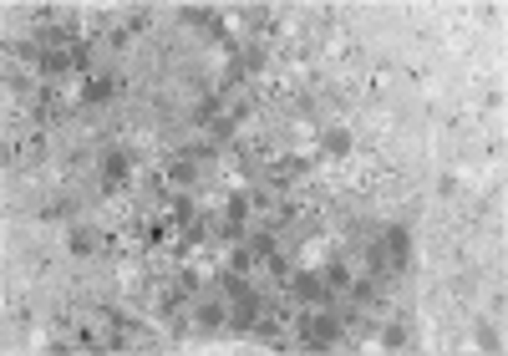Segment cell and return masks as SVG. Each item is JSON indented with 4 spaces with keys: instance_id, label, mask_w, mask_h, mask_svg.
Segmentation results:
<instances>
[{
    "instance_id": "6da1fadb",
    "label": "cell",
    "mask_w": 508,
    "mask_h": 356,
    "mask_svg": "<svg viewBox=\"0 0 508 356\" xmlns=\"http://www.w3.org/2000/svg\"><path fill=\"white\" fill-rule=\"evenodd\" d=\"M382 245H386V254H392V265H412V234H407V224H392Z\"/></svg>"
},
{
    "instance_id": "7a4b0ae2",
    "label": "cell",
    "mask_w": 508,
    "mask_h": 356,
    "mask_svg": "<svg viewBox=\"0 0 508 356\" xmlns=\"http://www.w3.org/2000/svg\"><path fill=\"white\" fill-rule=\"evenodd\" d=\"M82 97L92 102V107H102V102H112V82L107 76H87V87H82Z\"/></svg>"
},
{
    "instance_id": "3957f363",
    "label": "cell",
    "mask_w": 508,
    "mask_h": 356,
    "mask_svg": "<svg viewBox=\"0 0 508 356\" xmlns=\"http://www.w3.org/2000/svg\"><path fill=\"white\" fill-rule=\"evenodd\" d=\"M320 143H325V153H335V158H341V153H351V133H346V127H325Z\"/></svg>"
},
{
    "instance_id": "277c9868",
    "label": "cell",
    "mask_w": 508,
    "mask_h": 356,
    "mask_svg": "<svg viewBox=\"0 0 508 356\" xmlns=\"http://www.w3.org/2000/svg\"><path fill=\"white\" fill-rule=\"evenodd\" d=\"M102 178H107V188H117V183L127 178V158H122V153H112V158H107V168H102Z\"/></svg>"
},
{
    "instance_id": "5b68a950",
    "label": "cell",
    "mask_w": 508,
    "mask_h": 356,
    "mask_svg": "<svg viewBox=\"0 0 508 356\" xmlns=\"http://www.w3.org/2000/svg\"><path fill=\"white\" fill-rule=\"evenodd\" d=\"M325 285H331V290H351V270H346L341 260H331V270H325Z\"/></svg>"
},
{
    "instance_id": "8992f818",
    "label": "cell",
    "mask_w": 508,
    "mask_h": 356,
    "mask_svg": "<svg viewBox=\"0 0 508 356\" xmlns=\"http://www.w3.org/2000/svg\"><path fill=\"white\" fill-rule=\"evenodd\" d=\"M382 346L386 351H401V346H407V326H386L382 331Z\"/></svg>"
},
{
    "instance_id": "52a82bcc",
    "label": "cell",
    "mask_w": 508,
    "mask_h": 356,
    "mask_svg": "<svg viewBox=\"0 0 508 356\" xmlns=\"http://www.w3.org/2000/svg\"><path fill=\"white\" fill-rule=\"evenodd\" d=\"M41 71H46V76L67 71V51H46V56H41Z\"/></svg>"
},
{
    "instance_id": "ba28073f",
    "label": "cell",
    "mask_w": 508,
    "mask_h": 356,
    "mask_svg": "<svg viewBox=\"0 0 508 356\" xmlns=\"http://www.w3.org/2000/svg\"><path fill=\"white\" fill-rule=\"evenodd\" d=\"M168 178H173L178 188H184V183H193V163H173V168H168Z\"/></svg>"
},
{
    "instance_id": "9c48e42d",
    "label": "cell",
    "mask_w": 508,
    "mask_h": 356,
    "mask_svg": "<svg viewBox=\"0 0 508 356\" xmlns=\"http://www.w3.org/2000/svg\"><path fill=\"white\" fill-rule=\"evenodd\" d=\"M71 249L87 254V249H92V234H87V229H76V234H71Z\"/></svg>"
},
{
    "instance_id": "30bf717a",
    "label": "cell",
    "mask_w": 508,
    "mask_h": 356,
    "mask_svg": "<svg viewBox=\"0 0 508 356\" xmlns=\"http://www.w3.org/2000/svg\"><path fill=\"white\" fill-rule=\"evenodd\" d=\"M199 321H203V326H219V321H224V311H219V305H203Z\"/></svg>"
}]
</instances>
